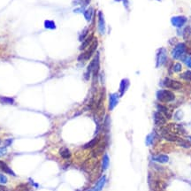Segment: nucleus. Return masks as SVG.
<instances>
[{
  "mask_svg": "<svg viewBox=\"0 0 191 191\" xmlns=\"http://www.w3.org/2000/svg\"><path fill=\"white\" fill-rule=\"evenodd\" d=\"M154 142V134H150L146 137V144L147 145H151Z\"/></svg>",
  "mask_w": 191,
  "mask_h": 191,
  "instance_id": "a878e982",
  "label": "nucleus"
},
{
  "mask_svg": "<svg viewBox=\"0 0 191 191\" xmlns=\"http://www.w3.org/2000/svg\"><path fill=\"white\" fill-rule=\"evenodd\" d=\"M119 98H120V95H118L117 93H112L110 94L109 96V110L112 111L116 107V105L119 103Z\"/></svg>",
  "mask_w": 191,
  "mask_h": 191,
  "instance_id": "6e6552de",
  "label": "nucleus"
},
{
  "mask_svg": "<svg viewBox=\"0 0 191 191\" xmlns=\"http://www.w3.org/2000/svg\"><path fill=\"white\" fill-rule=\"evenodd\" d=\"M98 31L101 35H105V29H106V27H105V17H104V14L102 12H99L98 13Z\"/></svg>",
  "mask_w": 191,
  "mask_h": 191,
  "instance_id": "0eeeda50",
  "label": "nucleus"
},
{
  "mask_svg": "<svg viewBox=\"0 0 191 191\" xmlns=\"http://www.w3.org/2000/svg\"><path fill=\"white\" fill-rule=\"evenodd\" d=\"M176 142L179 145H180V146H182L184 148H190V144L189 143V142H187V141H185V140H183L181 138H178Z\"/></svg>",
  "mask_w": 191,
  "mask_h": 191,
  "instance_id": "5701e85b",
  "label": "nucleus"
},
{
  "mask_svg": "<svg viewBox=\"0 0 191 191\" xmlns=\"http://www.w3.org/2000/svg\"><path fill=\"white\" fill-rule=\"evenodd\" d=\"M173 26L175 27H181L187 22V18L185 16H174L171 19Z\"/></svg>",
  "mask_w": 191,
  "mask_h": 191,
  "instance_id": "423d86ee",
  "label": "nucleus"
},
{
  "mask_svg": "<svg viewBox=\"0 0 191 191\" xmlns=\"http://www.w3.org/2000/svg\"><path fill=\"white\" fill-rule=\"evenodd\" d=\"M6 153H7L6 147H1V148H0V157H3V156H5Z\"/></svg>",
  "mask_w": 191,
  "mask_h": 191,
  "instance_id": "c85d7f7f",
  "label": "nucleus"
},
{
  "mask_svg": "<svg viewBox=\"0 0 191 191\" xmlns=\"http://www.w3.org/2000/svg\"><path fill=\"white\" fill-rule=\"evenodd\" d=\"M59 155L61 156V158H65V159H67V158H70L71 156H72V153L71 151L69 150V149L66 148V147H63L59 150Z\"/></svg>",
  "mask_w": 191,
  "mask_h": 191,
  "instance_id": "f3484780",
  "label": "nucleus"
},
{
  "mask_svg": "<svg viewBox=\"0 0 191 191\" xmlns=\"http://www.w3.org/2000/svg\"><path fill=\"white\" fill-rule=\"evenodd\" d=\"M189 139H190V140H191V136H189Z\"/></svg>",
  "mask_w": 191,
  "mask_h": 191,
  "instance_id": "72a5a7b5",
  "label": "nucleus"
},
{
  "mask_svg": "<svg viewBox=\"0 0 191 191\" xmlns=\"http://www.w3.org/2000/svg\"><path fill=\"white\" fill-rule=\"evenodd\" d=\"M14 191H31V189H30V187L28 186V184L21 183V184H19V185L15 188Z\"/></svg>",
  "mask_w": 191,
  "mask_h": 191,
  "instance_id": "412c9836",
  "label": "nucleus"
},
{
  "mask_svg": "<svg viewBox=\"0 0 191 191\" xmlns=\"http://www.w3.org/2000/svg\"><path fill=\"white\" fill-rule=\"evenodd\" d=\"M173 69H174V71L175 73H179V72L181 71L182 67H181V65H180V63H175L174 66V67H173Z\"/></svg>",
  "mask_w": 191,
  "mask_h": 191,
  "instance_id": "bb28decb",
  "label": "nucleus"
},
{
  "mask_svg": "<svg viewBox=\"0 0 191 191\" xmlns=\"http://www.w3.org/2000/svg\"><path fill=\"white\" fill-rule=\"evenodd\" d=\"M152 159H153L154 161L158 162V163L164 164V163H167V162H168L169 158H168V156L162 154V155H156V156H153V157H152Z\"/></svg>",
  "mask_w": 191,
  "mask_h": 191,
  "instance_id": "4468645a",
  "label": "nucleus"
},
{
  "mask_svg": "<svg viewBox=\"0 0 191 191\" xmlns=\"http://www.w3.org/2000/svg\"><path fill=\"white\" fill-rule=\"evenodd\" d=\"M164 86L171 89H174V90H178L182 87V84L180 82H177V81L165 78L164 80Z\"/></svg>",
  "mask_w": 191,
  "mask_h": 191,
  "instance_id": "39448f33",
  "label": "nucleus"
},
{
  "mask_svg": "<svg viewBox=\"0 0 191 191\" xmlns=\"http://www.w3.org/2000/svg\"><path fill=\"white\" fill-rule=\"evenodd\" d=\"M0 191H8V189H6V187H5L3 185H0Z\"/></svg>",
  "mask_w": 191,
  "mask_h": 191,
  "instance_id": "7c9ffc66",
  "label": "nucleus"
},
{
  "mask_svg": "<svg viewBox=\"0 0 191 191\" xmlns=\"http://www.w3.org/2000/svg\"><path fill=\"white\" fill-rule=\"evenodd\" d=\"M93 12H94V10H93V8H91V7L89 8V9H87L86 11L83 12L84 17H85V19H86L87 21H90V20H91L92 15H93Z\"/></svg>",
  "mask_w": 191,
  "mask_h": 191,
  "instance_id": "aec40b11",
  "label": "nucleus"
},
{
  "mask_svg": "<svg viewBox=\"0 0 191 191\" xmlns=\"http://www.w3.org/2000/svg\"><path fill=\"white\" fill-rule=\"evenodd\" d=\"M109 156H108V154H105L104 157H103V160H102V170H103V171H105V170L109 167Z\"/></svg>",
  "mask_w": 191,
  "mask_h": 191,
  "instance_id": "6ab92c4d",
  "label": "nucleus"
},
{
  "mask_svg": "<svg viewBox=\"0 0 191 191\" xmlns=\"http://www.w3.org/2000/svg\"><path fill=\"white\" fill-rule=\"evenodd\" d=\"M185 51H186V46L184 43H178L177 45L174 47V49L173 50V52H172V56L175 59H178V58H180L183 54L185 53Z\"/></svg>",
  "mask_w": 191,
  "mask_h": 191,
  "instance_id": "7ed1b4c3",
  "label": "nucleus"
},
{
  "mask_svg": "<svg viewBox=\"0 0 191 191\" xmlns=\"http://www.w3.org/2000/svg\"><path fill=\"white\" fill-rule=\"evenodd\" d=\"M0 170L2 171V172H4V173H5V174H9V175H12V176H16V174H14V172L7 165V164H5L4 161H1L0 160Z\"/></svg>",
  "mask_w": 191,
  "mask_h": 191,
  "instance_id": "f8f14e48",
  "label": "nucleus"
},
{
  "mask_svg": "<svg viewBox=\"0 0 191 191\" xmlns=\"http://www.w3.org/2000/svg\"><path fill=\"white\" fill-rule=\"evenodd\" d=\"M99 142V137H95L94 139H92L90 142H89L88 143H86L85 145H83V149H91L93 147H95L97 145V143Z\"/></svg>",
  "mask_w": 191,
  "mask_h": 191,
  "instance_id": "a211bd4d",
  "label": "nucleus"
},
{
  "mask_svg": "<svg viewBox=\"0 0 191 191\" xmlns=\"http://www.w3.org/2000/svg\"><path fill=\"white\" fill-rule=\"evenodd\" d=\"M184 63L187 65V67H189V68H191V57L188 56L184 58Z\"/></svg>",
  "mask_w": 191,
  "mask_h": 191,
  "instance_id": "cd10ccee",
  "label": "nucleus"
},
{
  "mask_svg": "<svg viewBox=\"0 0 191 191\" xmlns=\"http://www.w3.org/2000/svg\"><path fill=\"white\" fill-rule=\"evenodd\" d=\"M94 40V36H93V35H91L90 36H89V37H87L84 41L82 42V45L80 46V50L81 51H84V50H86L90 44H91V42H93Z\"/></svg>",
  "mask_w": 191,
  "mask_h": 191,
  "instance_id": "2eb2a0df",
  "label": "nucleus"
},
{
  "mask_svg": "<svg viewBox=\"0 0 191 191\" xmlns=\"http://www.w3.org/2000/svg\"><path fill=\"white\" fill-rule=\"evenodd\" d=\"M13 142V139H7L5 141V147H7V146H10Z\"/></svg>",
  "mask_w": 191,
  "mask_h": 191,
  "instance_id": "c756f323",
  "label": "nucleus"
},
{
  "mask_svg": "<svg viewBox=\"0 0 191 191\" xmlns=\"http://www.w3.org/2000/svg\"><path fill=\"white\" fill-rule=\"evenodd\" d=\"M88 33H89V29H88V28H84L83 31L82 32V34H81L80 36H79V40L81 42L84 41V40L86 39V36H87Z\"/></svg>",
  "mask_w": 191,
  "mask_h": 191,
  "instance_id": "393cba45",
  "label": "nucleus"
},
{
  "mask_svg": "<svg viewBox=\"0 0 191 191\" xmlns=\"http://www.w3.org/2000/svg\"><path fill=\"white\" fill-rule=\"evenodd\" d=\"M154 121L156 123V125L158 126H162L164 125L165 121H166V118L164 117V115L159 112V111H157L154 113Z\"/></svg>",
  "mask_w": 191,
  "mask_h": 191,
  "instance_id": "1a4fd4ad",
  "label": "nucleus"
},
{
  "mask_svg": "<svg viewBox=\"0 0 191 191\" xmlns=\"http://www.w3.org/2000/svg\"><path fill=\"white\" fill-rule=\"evenodd\" d=\"M105 183H106V176L104 175V176H102L97 180V182L96 183L95 187L92 188V189H94V191H101L103 189V188L105 187Z\"/></svg>",
  "mask_w": 191,
  "mask_h": 191,
  "instance_id": "9b49d317",
  "label": "nucleus"
},
{
  "mask_svg": "<svg viewBox=\"0 0 191 191\" xmlns=\"http://www.w3.org/2000/svg\"><path fill=\"white\" fill-rule=\"evenodd\" d=\"M115 1H117V2H120V1H123V3H124L125 6H127V4H128L127 0H115Z\"/></svg>",
  "mask_w": 191,
  "mask_h": 191,
  "instance_id": "2f4dec72",
  "label": "nucleus"
},
{
  "mask_svg": "<svg viewBox=\"0 0 191 191\" xmlns=\"http://www.w3.org/2000/svg\"><path fill=\"white\" fill-rule=\"evenodd\" d=\"M129 87V81L127 79H123L122 81L121 82L120 84V89H119V93H120V96H122L126 91L127 90Z\"/></svg>",
  "mask_w": 191,
  "mask_h": 191,
  "instance_id": "9d476101",
  "label": "nucleus"
},
{
  "mask_svg": "<svg viewBox=\"0 0 191 191\" xmlns=\"http://www.w3.org/2000/svg\"><path fill=\"white\" fill-rule=\"evenodd\" d=\"M167 56H166V51L164 48H161L158 50V53H157V67H160L162 65H164L166 61Z\"/></svg>",
  "mask_w": 191,
  "mask_h": 191,
  "instance_id": "20e7f679",
  "label": "nucleus"
},
{
  "mask_svg": "<svg viewBox=\"0 0 191 191\" xmlns=\"http://www.w3.org/2000/svg\"><path fill=\"white\" fill-rule=\"evenodd\" d=\"M157 107H158V111H159V112H161V113L164 115L166 119H171L172 114H171V111L168 110L167 107L164 106L163 105H157Z\"/></svg>",
  "mask_w": 191,
  "mask_h": 191,
  "instance_id": "ddd939ff",
  "label": "nucleus"
},
{
  "mask_svg": "<svg viewBox=\"0 0 191 191\" xmlns=\"http://www.w3.org/2000/svg\"><path fill=\"white\" fill-rule=\"evenodd\" d=\"M97 46H98V42H97L96 39H94L93 42H91V44L88 47V49H87L83 53H82V54L78 57V60H79V61H86V60H89V59L92 57V55L94 54V52H96Z\"/></svg>",
  "mask_w": 191,
  "mask_h": 191,
  "instance_id": "f257e3e1",
  "label": "nucleus"
},
{
  "mask_svg": "<svg viewBox=\"0 0 191 191\" xmlns=\"http://www.w3.org/2000/svg\"><path fill=\"white\" fill-rule=\"evenodd\" d=\"M180 77L185 81H191V71H186L180 75Z\"/></svg>",
  "mask_w": 191,
  "mask_h": 191,
  "instance_id": "b1692460",
  "label": "nucleus"
},
{
  "mask_svg": "<svg viewBox=\"0 0 191 191\" xmlns=\"http://www.w3.org/2000/svg\"><path fill=\"white\" fill-rule=\"evenodd\" d=\"M14 103H15V100H14V97L0 96V104H2V105H14Z\"/></svg>",
  "mask_w": 191,
  "mask_h": 191,
  "instance_id": "dca6fc26",
  "label": "nucleus"
},
{
  "mask_svg": "<svg viewBox=\"0 0 191 191\" xmlns=\"http://www.w3.org/2000/svg\"><path fill=\"white\" fill-rule=\"evenodd\" d=\"M44 27L47 28V29H51V30H53V29H56V24L53 20H46L44 21Z\"/></svg>",
  "mask_w": 191,
  "mask_h": 191,
  "instance_id": "4be33fe9",
  "label": "nucleus"
},
{
  "mask_svg": "<svg viewBox=\"0 0 191 191\" xmlns=\"http://www.w3.org/2000/svg\"><path fill=\"white\" fill-rule=\"evenodd\" d=\"M157 99L162 103H169L175 99L174 94L167 89H160L157 91Z\"/></svg>",
  "mask_w": 191,
  "mask_h": 191,
  "instance_id": "f03ea898",
  "label": "nucleus"
},
{
  "mask_svg": "<svg viewBox=\"0 0 191 191\" xmlns=\"http://www.w3.org/2000/svg\"><path fill=\"white\" fill-rule=\"evenodd\" d=\"M158 1H161V0H158Z\"/></svg>",
  "mask_w": 191,
  "mask_h": 191,
  "instance_id": "f704fd0d",
  "label": "nucleus"
},
{
  "mask_svg": "<svg viewBox=\"0 0 191 191\" xmlns=\"http://www.w3.org/2000/svg\"><path fill=\"white\" fill-rule=\"evenodd\" d=\"M88 191H94V189H89Z\"/></svg>",
  "mask_w": 191,
  "mask_h": 191,
  "instance_id": "473e14b6",
  "label": "nucleus"
}]
</instances>
